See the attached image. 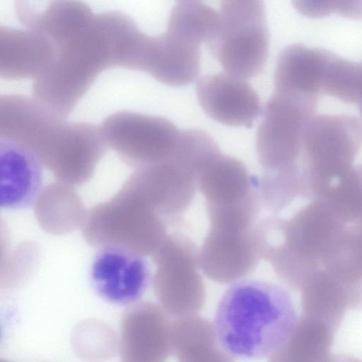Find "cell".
<instances>
[{"mask_svg": "<svg viewBox=\"0 0 362 362\" xmlns=\"http://www.w3.org/2000/svg\"><path fill=\"white\" fill-rule=\"evenodd\" d=\"M362 146V122L346 114L315 115L303 136L300 160L303 197L318 199L353 167Z\"/></svg>", "mask_w": 362, "mask_h": 362, "instance_id": "277c9868", "label": "cell"}, {"mask_svg": "<svg viewBox=\"0 0 362 362\" xmlns=\"http://www.w3.org/2000/svg\"><path fill=\"white\" fill-rule=\"evenodd\" d=\"M166 313L153 303H133L124 312L120 325L121 362H165L170 353Z\"/></svg>", "mask_w": 362, "mask_h": 362, "instance_id": "7c38bea8", "label": "cell"}, {"mask_svg": "<svg viewBox=\"0 0 362 362\" xmlns=\"http://www.w3.org/2000/svg\"><path fill=\"white\" fill-rule=\"evenodd\" d=\"M57 48L42 34L0 26V77L19 80L39 76L54 60Z\"/></svg>", "mask_w": 362, "mask_h": 362, "instance_id": "ac0fdd59", "label": "cell"}, {"mask_svg": "<svg viewBox=\"0 0 362 362\" xmlns=\"http://www.w3.org/2000/svg\"><path fill=\"white\" fill-rule=\"evenodd\" d=\"M215 329L222 347L242 359L272 355L288 338L297 322L288 291L276 284L243 280L220 300Z\"/></svg>", "mask_w": 362, "mask_h": 362, "instance_id": "7a4b0ae2", "label": "cell"}, {"mask_svg": "<svg viewBox=\"0 0 362 362\" xmlns=\"http://www.w3.org/2000/svg\"><path fill=\"white\" fill-rule=\"evenodd\" d=\"M43 166L25 148L0 140V204L7 209L34 206L42 190Z\"/></svg>", "mask_w": 362, "mask_h": 362, "instance_id": "e0dca14e", "label": "cell"}, {"mask_svg": "<svg viewBox=\"0 0 362 362\" xmlns=\"http://www.w3.org/2000/svg\"><path fill=\"white\" fill-rule=\"evenodd\" d=\"M300 291L302 315L322 322L335 332L346 311L362 303L361 286L347 284L324 269L310 276Z\"/></svg>", "mask_w": 362, "mask_h": 362, "instance_id": "ffe728a7", "label": "cell"}, {"mask_svg": "<svg viewBox=\"0 0 362 362\" xmlns=\"http://www.w3.org/2000/svg\"><path fill=\"white\" fill-rule=\"evenodd\" d=\"M141 33L121 11L95 15L81 34L57 49L54 60L34 79L33 98L66 119L102 71L131 69Z\"/></svg>", "mask_w": 362, "mask_h": 362, "instance_id": "6da1fadb", "label": "cell"}, {"mask_svg": "<svg viewBox=\"0 0 362 362\" xmlns=\"http://www.w3.org/2000/svg\"><path fill=\"white\" fill-rule=\"evenodd\" d=\"M152 257L153 291L163 310L176 317L196 314L204 304L205 289L194 243L182 235H167Z\"/></svg>", "mask_w": 362, "mask_h": 362, "instance_id": "52a82bcc", "label": "cell"}, {"mask_svg": "<svg viewBox=\"0 0 362 362\" xmlns=\"http://www.w3.org/2000/svg\"><path fill=\"white\" fill-rule=\"evenodd\" d=\"M359 107V112L362 119V100L358 104Z\"/></svg>", "mask_w": 362, "mask_h": 362, "instance_id": "d6a6232c", "label": "cell"}, {"mask_svg": "<svg viewBox=\"0 0 362 362\" xmlns=\"http://www.w3.org/2000/svg\"><path fill=\"white\" fill-rule=\"evenodd\" d=\"M107 148L100 127L87 122H67L43 167L57 181L80 185L92 177Z\"/></svg>", "mask_w": 362, "mask_h": 362, "instance_id": "4fadbf2b", "label": "cell"}, {"mask_svg": "<svg viewBox=\"0 0 362 362\" xmlns=\"http://www.w3.org/2000/svg\"><path fill=\"white\" fill-rule=\"evenodd\" d=\"M219 26V14L197 1H180L173 7L168 20V32L194 45L208 43Z\"/></svg>", "mask_w": 362, "mask_h": 362, "instance_id": "d4e9b609", "label": "cell"}, {"mask_svg": "<svg viewBox=\"0 0 362 362\" xmlns=\"http://www.w3.org/2000/svg\"><path fill=\"white\" fill-rule=\"evenodd\" d=\"M1 362H9V361L1 360Z\"/></svg>", "mask_w": 362, "mask_h": 362, "instance_id": "836d02e7", "label": "cell"}, {"mask_svg": "<svg viewBox=\"0 0 362 362\" xmlns=\"http://www.w3.org/2000/svg\"><path fill=\"white\" fill-rule=\"evenodd\" d=\"M34 210L40 228L52 235H64L82 228L88 211L73 186L59 181L42 189Z\"/></svg>", "mask_w": 362, "mask_h": 362, "instance_id": "603a6c76", "label": "cell"}, {"mask_svg": "<svg viewBox=\"0 0 362 362\" xmlns=\"http://www.w3.org/2000/svg\"><path fill=\"white\" fill-rule=\"evenodd\" d=\"M195 170L177 155L163 162L136 170L124 185L139 193L164 218L182 213L197 187Z\"/></svg>", "mask_w": 362, "mask_h": 362, "instance_id": "30bf717a", "label": "cell"}, {"mask_svg": "<svg viewBox=\"0 0 362 362\" xmlns=\"http://www.w3.org/2000/svg\"><path fill=\"white\" fill-rule=\"evenodd\" d=\"M331 362H362V361L352 356L340 354L333 356Z\"/></svg>", "mask_w": 362, "mask_h": 362, "instance_id": "1f68e13d", "label": "cell"}, {"mask_svg": "<svg viewBox=\"0 0 362 362\" xmlns=\"http://www.w3.org/2000/svg\"><path fill=\"white\" fill-rule=\"evenodd\" d=\"M81 233L93 247H118L142 256H152L167 236L164 219L124 184L111 199L88 210Z\"/></svg>", "mask_w": 362, "mask_h": 362, "instance_id": "3957f363", "label": "cell"}, {"mask_svg": "<svg viewBox=\"0 0 362 362\" xmlns=\"http://www.w3.org/2000/svg\"><path fill=\"white\" fill-rule=\"evenodd\" d=\"M335 332L326 324L301 315L288 338L268 362H331Z\"/></svg>", "mask_w": 362, "mask_h": 362, "instance_id": "cb8c5ba5", "label": "cell"}, {"mask_svg": "<svg viewBox=\"0 0 362 362\" xmlns=\"http://www.w3.org/2000/svg\"><path fill=\"white\" fill-rule=\"evenodd\" d=\"M346 226L326 202L315 199L288 220L270 217L268 237L281 252L320 265Z\"/></svg>", "mask_w": 362, "mask_h": 362, "instance_id": "9c48e42d", "label": "cell"}, {"mask_svg": "<svg viewBox=\"0 0 362 362\" xmlns=\"http://www.w3.org/2000/svg\"><path fill=\"white\" fill-rule=\"evenodd\" d=\"M329 50L292 44L279 52L275 65V93L318 99Z\"/></svg>", "mask_w": 362, "mask_h": 362, "instance_id": "44dd1931", "label": "cell"}, {"mask_svg": "<svg viewBox=\"0 0 362 362\" xmlns=\"http://www.w3.org/2000/svg\"><path fill=\"white\" fill-rule=\"evenodd\" d=\"M324 269L352 285L362 283V220L346 228L322 258Z\"/></svg>", "mask_w": 362, "mask_h": 362, "instance_id": "484cf974", "label": "cell"}, {"mask_svg": "<svg viewBox=\"0 0 362 362\" xmlns=\"http://www.w3.org/2000/svg\"><path fill=\"white\" fill-rule=\"evenodd\" d=\"M90 277L102 298L114 304L128 305L144 295L151 272L142 255L122 247H106L95 254Z\"/></svg>", "mask_w": 362, "mask_h": 362, "instance_id": "8fae6325", "label": "cell"}, {"mask_svg": "<svg viewBox=\"0 0 362 362\" xmlns=\"http://www.w3.org/2000/svg\"><path fill=\"white\" fill-rule=\"evenodd\" d=\"M100 128L107 147L135 170L170 158L181 133L167 118L128 110L110 115Z\"/></svg>", "mask_w": 362, "mask_h": 362, "instance_id": "ba28073f", "label": "cell"}, {"mask_svg": "<svg viewBox=\"0 0 362 362\" xmlns=\"http://www.w3.org/2000/svg\"><path fill=\"white\" fill-rule=\"evenodd\" d=\"M196 93L206 115L223 124L250 128L262 111L253 87L226 72L199 78Z\"/></svg>", "mask_w": 362, "mask_h": 362, "instance_id": "5bb4252c", "label": "cell"}, {"mask_svg": "<svg viewBox=\"0 0 362 362\" xmlns=\"http://www.w3.org/2000/svg\"><path fill=\"white\" fill-rule=\"evenodd\" d=\"M200 57V45L168 31L160 35H148L141 71L165 85L185 86L197 78Z\"/></svg>", "mask_w": 362, "mask_h": 362, "instance_id": "2e32d148", "label": "cell"}, {"mask_svg": "<svg viewBox=\"0 0 362 362\" xmlns=\"http://www.w3.org/2000/svg\"><path fill=\"white\" fill-rule=\"evenodd\" d=\"M197 187L206 206H223L245 199L258 191V180L252 178L240 160L221 152L199 173Z\"/></svg>", "mask_w": 362, "mask_h": 362, "instance_id": "7402d4cb", "label": "cell"}, {"mask_svg": "<svg viewBox=\"0 0 362 362\" xmlns=\"http://www.w3.org/2000/svg\"><path fill=\"white\" fill-rule=\"evenodd\" d=\"M219 26L208 43L225 72L243 80L257 76L268 57L269 34L262 1H223Z\"/></svg>", "mask_w": 362, "mask_h": 362, "instance_id": "5b68a950", "label": "cell"}, {"mask_svg": "<svg viewBox=\"0 0 362 362\" xmlns=\"http://www.w3.org/2000/svg\"><path fill=\"white\" fill-rule=\"evenodd\" d=\"M216 331L186 344L173 355L178 362H234L231 355L218 344Z\"/></svg>", "mask_w": 362, "mask_h": 362, "instance_id": "f1b7e54d", "label": "cell"}, {"mask_svg": "<svg viewBox=\"0 0 362 362\" xmlns=\"http://www.w3.org/2000/svg\"><path fill=\"white\" fill-rule=\"evenodd\" d=\"M254 228L242 232L209 229L199 251V265L203 273L220 284L238 281L251 274L261 259Z\"/></svg>", "mask_w": 362, "mask_h": 362, "instance_id": "9a60e30c", "label": "cell"}, {"mask_svg": "<svg viewBox=\"0 0 362 362\" xmlns=\"http://www.w3.org/2000/svg\"><path fill=\"white\" fill-rule=\"evenodd\" d=\"M293 4L299 13L312 18L327 16L335 10V1H295Z\"/></svg>", "mask_w": 362, "mask_h": 362, "instance_id": "f546056e", "label": "cell"}, {"mask_svg": "<svg viewBox=\"0 0 362 362\" xmlns=\"http://www.w3.org/2000/svg\"><path fill=\"white\" fill-rule=\"evenodd\" d=\"M334 13L349 18L361 19L362 1H335Z\"/></svg>", "mask_w": 362, "mask_h": 362, "instance_id": "4dcf8cb0", "label": "cell"}, {"mask_svg": "<svg viewBox=\"0 0 362 362\" xmlns=\"http://www.w3.org/2000/svg\"><path fill=\"white\" fill-rule=\"evenodd\" d=\"M318 199L326 202L346 223L362 220V163L350 168Z\"/></svg>", "mask_w": 362, "mask_h": 362, "instance_id": "83f0119b", "label": "cell"}, {"mask_svg": "<svg viewBox=\"0 0 362 362\" xmlns=\"http://www.w3.org/2000/svg\"><path fill=\"white\" fill-rule=\"evenodd\" d=\"M14 6L25 28L42 34L57 49L81 34L95 15L81 1H52L40 10L25 1H17Z\"/></svg>", "mask_w": 362, "mask_h": 362, "instance_id": "d6986e66", "label": "cell"}, {"mask_svg": "<svg viewBox=\"0 0 362 362\" xmlns=\"http://www.w3.org/2000/svg\"><path fill=\"white\" fill-rule=\"evenodd\" d=\"M317 99L274 93L267 101L255 136L264 174L300 167L306 126L315 115Z\"/></svg>", "mask_w": 362, "mask_h": 362, "instance_id": "8992f818", "label": "cell"}, {"mask_svg": "<svg viewBox=\"0 0 362 362\" xmlns=\"http://www.w3.org/2000/svg\"><path fill=\"white\" fill-rule=\"evenodd\" d=\"M321 92L347 103L362 100V63L329 51L323 72Z\"/></svg>", "mask_w": 362, "mask_h": 362, "instance_id": "4316f807", "label": "cell"}]
</instances>
